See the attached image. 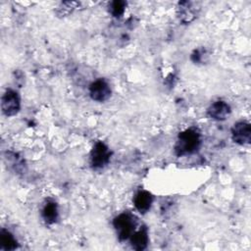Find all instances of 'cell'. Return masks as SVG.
Masks as SVG:
<instances>
[{
	"label": "cell",
	"instance_id": "obj_1",
	"mask_svg": "<svg viewBox=\"0 0 251 251\" xmlns=\"http://www.w3.org/2000/svg\"><path fill=\"white\" fill-rule=\"evenodd\" d=\"M201 144V136L197 129L187 128L179 132L175 145V153L181 157L196 152Z\"/></svg>",
	"mask_w": 251,
	"mask_h": 251
},
{
	"label": "cell",
	"instance_id": "obj_2",
	"mask_svg": "<svg viewBox=\"0 0 251 251\" xmlns=\"http://www.w3.org/2000/svg\"><path fill=\"white\" fill-rule=\"evenodd\" d=\"M113 226L117 230L121 241L126 240L134 232L136 226V218L130 213H122L113 220Z\"/></svg>",
	"mask_w": 251,
	"mask_h": 251
},
{
	"label": "cell",
	"instance_id": "obj_3",
	"mask_svg": "<svg viewBox=\"0 0 251 251\" xmlns=\"http://www.w3.org/2000/svg\"><path fill=\"white\" fill-rule=\"evenodd\" d=\"M2 113L7 117H12L18 114L21 109V99L17 91L7 89L1 98Z\"/></svg>",
	"mask_w": 251,
	"mask_h": 251
},
{
	"label": "cell",
	"instance_id": "obj_4",
	"mask_svg": "<svg viewBox=\"0 0 251 251\" xmlns=\"http://www.w3.org/2000/svg\"><path fill=\"white\" fill-rule=\"evenodd\" d=\"M111 158V151L109 150L108 146L98 141L93 146L91 153H90V163L93 169H101L104 168L110 162Z\"/></svg>",
	"mask_w": 251,
	"mask_h": 251
},
{
	"label": "cell",
	"instance_id": "obj_5",
	"mask_svg": "<svg viewBox=\"0 0 251 251\" xmlns=\"http://www.w3.org/2000/svg\"><path fill=\"white\" fill-rule=\"evenodd\" d=\"M111 93L110 85L103 78L96 79L89 86V95L92 100L97 102H105L110 98Z\"/></svg>",
	"mask_w": 251,
	"mask_h": 251
},
{
	"label": "cell",
	"instance_id": "obj_6",
	"mask_svg": "<svg viewBox=\"0 0 251 251\" xmlns=\"http://www.w3.org/2000/svg\"><path fill=\"white\" fill-rule=\"evenodd\" d=\"M232 140L239 145L249 144L251 141V126L247 122H238L231 128Z\"/></svg>",
	"mask_w": 251,
	"mask_h": 251
},
{
	"label": "cell",
	"instance_id": "obj_7",
	"mask_svg": "<svg viewBox=\"0 0 251 251\" xmlns=\"http://www.w3.org/2000/svg\"><path fill=\"white\" fill-rule=\"evenodd\" d=\"M200 7L195 2L181 1L177 6V17L180 22L187 24L192 22L198 15Z\"/></svg>",
	"mask_w": 251,
	"mask_h": 251
},
{
	"label": "cell",
	"instance_id": "obj_8",
	"mask_svg": "<svg viewBox=\"0 0 251 251\" xmlns=\"http://www.w3.org/2000/svg\"><path fill=\"white\" fill-rule=\"evenodd\" d=\"M230 106L222 100L214 102L207 110L209 118L216 121H225L230 115Z\"/></svg>",
	"mask_w": 251,
	"mask_h": 251
},
{
	"label": "cell",
	"instance_id": "obj_9",
	"mask_svg": "<svg viewBox=\"0 0 251 251\" xmlns=\"http://www.w3.org/2000/svg\"><path fill=\"white\" fill-rule=\"evenodd\" d=\"M153 203V196L149 191L146 190H139L133 197V204L136 210L141 213L145 214L151 208Z\"/></svg>",
	"mask_w": 251,
	"mask_h": 251
},
{
	"label": "cell",
	"instance_id": "obj_10",
	"mask_svg": "<svg viewBox=\"0 0 251 251\" xmlns=\"http://www.w3.org/2000/svg\"><path fill=\"white\" fill-rule=\"evenodd\" d=\"M130 244L131 247L134 250L137 251H142L146 249L148 242H149V237H148V230L146 226L140 227L138 230L134 231L130 235Z\"/></svg>",
	"mask_w": 251,
	"mask_h": 251
},
{
	"label": "cell",
	"instance_id": "obj_11",
	"mask_svg": "<svg viewBox=\"0 0 251 251\" xmlns=\"http://www.w3.org/2000/svg\"><path fill=\"white\" fill-rule=\"evenodd\" d=\"M43 220L47 224H54L58 220V206L53 200H48L43 206L41 212Z\"/></svg>",
	"mask_w": 251,
	"mask_h": 251
},
{
	"label": "cell",
	"instance_id": "obj_12",
	"mask_svg": "<svg viewBox=\"0 0 251 251\" xmlns=\"http://www.w3.org/2000/svg\"><path fill=\"white\" fill-rule=\"evenodd\" d=\"M0 245L1 249L5 251H11L18 247V242L10 231L2 228L0 231Z\"/></svg>",
	"mask_w": 251,
	"mask_h": 251
},
{
	"label": "cell",
	"instance_id": "obj_13",
	"mask_svg": "<svg viewBox=\"0 0 251 251\" xmlns=\"http://www.w3.org/2000/svg\"><path fill=\"white\" fill-rule=\"evenodd\" d=\"M126 6V3L125 1L115 0L110 4V12L114 17L120 18L125 13Z\"/></svg>",
	"mask_w": 251,
	"mask_h": 251
},
{
	"label": "cell",
	"instance_id": "obj_14",
	"mask_svg": "<svg viewBox=\"0 0 251 251\" xmlns=\"http://www.w3.org/2000/svg\"><path fill=\"white\" fill-rule=\"evenodd\" d=\"M77 5V2H63L61 4V6L58 8L57 14L59 16H66L68 14H70Z\"/></svg>",
	"mask_w": 251,
	"mask_h": 251
},
{
	"label": "cell",
	"instance_id": "obj_15",
	"mask_svg": "<svg viewBox=\"0 0 251 251\" xmlns=\"http://www.w3.org/2000/svg\"><path fill=\"white\" fill-rule=\"evenodd\" d=\"M204 53H205V52H204L202 49H197V50H195V51L192 53V55H191V60H192L195 64L202 62V61H203V58H204V56H203Z\"/></svg>",
	"mask_w": 251,
	"mask_h": 251
}]
</instances>
